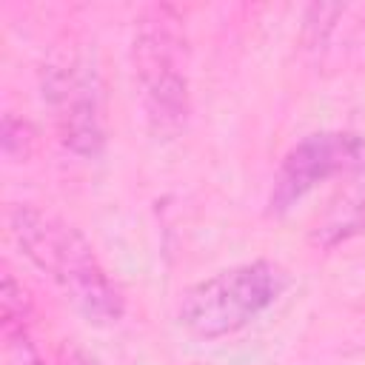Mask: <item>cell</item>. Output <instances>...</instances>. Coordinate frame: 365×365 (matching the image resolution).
I'll list each match as a JSON object with an SVG mask.
<instances>
[{"label":"cell","instance_id":"obj_3","mask_svg":"<svg viewBox=\"0 0 365 365\" xmlns=\"http://www.w3.org/2000/svg\"><path fill=\"white\" fill-rule=\"evenodd\" d=\"M288 288V274L271 259H254L225 268L182 294L180 322L200 339H220L237 334L265 308H271Z\"/></svg>","mask_w":365,"mask_h":365},{"label":"cell","instance_id":"obj_2","mask_svg":"<svg viewBox=\"0 0 365 365\" xmlns=\"http://www.w3.org/2000/svg\"><path fill=\"white\" fill-rule=\"evenodd\" d=\"M145 114L157 134H177L188 117V43L171 6H148L131 43Z\"/></svg>","mask_w":365,"mask_h":365},{"label":"cell","instance_id":"obj_6","mask_svg":"<svg viewBox=\"0 0 365 365\" xmlns=\"http://www.w3.org/2000/svg\"><path fill=\"white\" fill-rule=\"evenodd\" d=\"M359 231H365V163L348 174V182L342 185L336 200L317 220L311 240L322 248H334Z\"/></svg>","mask_w":365,"mask_h":365},{"label":"cell","instance_id":"obj_7","mask_svg":"<svg viewBox=\"0 0 365 365\" xmlns=\"http://www.w3.org/2000/svg\"><path fill=\"white\" fill-rule=\"evenodd\" d=\"M31 143H34V131L26 120H17L14 114H6L3 120V151L11 160H26L31 154Z\"/></svg>","mask_w":365,"mask_h":365},{"label":"cell","instance_id":"obj_5","mask_svg":"<svg viewBox=\"0 0 365 365\" xmlns=\"http://www.w3.org/2000/svg\"><path fill=\"white\" fill-rule=\"evenodd\" d=\"M365 163V137L354 131H319L299 140L274 174L268 214L279 217L294 208L319 182L351 174Z\"/></svg>","mask_w":365,"mask_h":365},{"label":"cell","instance_id":"obj_1","mask_svg":"<svg viewBox=\"0 0 365 365\" xmlns=\"http://www.w3.org/2000/svg\"><path fill=\"white\" fill-rule=\"evenodd\" d=\"M9 228L20 251L51 277V282L88 322L114 325L123 317V294L106 277L94 248L74 225L43 208L14 205Z\"/></svg>","mask_w":365,"mask_h":365},{"label":"cell","instance_id":"obj_4","mask_svg":"<svg viewBox=\"0 0 365 365\" xmlns=\"http://www.w3.org/2000/svg\"><path fill=\"white\" fill-rule=\"evenodd\" d=\"M43 97L54 111L60 143L80 157H97L106 145L103 86L94 63L80 48H57L48 57Z\"/></svg>","mask_w":365,"mask_h":365}]
</instances>
